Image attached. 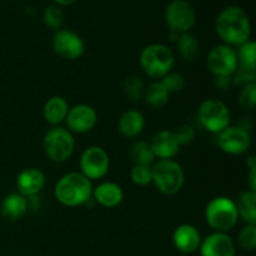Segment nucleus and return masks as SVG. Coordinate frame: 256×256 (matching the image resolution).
Returning <instances> with one entry per match:
<instances>
[{
  "label": "nucleus",
  "mask_w": 256,
  "mask_h": 256,
  "mask_svg": "<svg viewBox=\"0 0 256 256\" xmlns=\"http://www.w3.org/2000/svg\"><path fill=\"white\" fill-rule=\"evenodd\" d=\"M215 30L225 45L240 46L249 42L252 24L249 15L240 6H226L219 12L215 22Z\"/></svg>",
  "instance_id": "1"
},
{
  "label": "nucleus",
  "mask_w": 256,
  "mask_h": 256,
  "mask_svg": "<svg viewBox=\"0 0 256 256\" xmlns=\"http://www.w3.org/2000/svg\"><path fill=\"white\" fill-rule=\"evenodd\" d=\"M92 180L82 172H72L62 175L55 185L54 194L58 202L64 206L75 208L86 204L92 196Z\"/></svg>",
  "instance_id": "2"
},
{
  "label": "nucleus",
  "mask_w": 256,
  "mask_h": 256,
  "mask_svg": "<svg viewBox=\"0 0 256 256\" xmlns=\"http://www.w3.org/2000/svg\"><path fill=\"white\" fill-rule=\"evenodd\" d=\"M140 66L148 76L162 79L174 68L175 56L172 50L164 44H150L140 54Z\"/></svg>",
  "instance_id": "3"
},
{
  "label": "nucleus",
  "mask_w": 256,
  "mask_h": 256,
  "mask_svg": "<svg viewBox=\"0 0 256 256\" xmlns=\"http://www.w3.org/2000/svg\"><path fill=\"white\" fill-rule=\"evenodd\" d=\"M205 220L216 232H228L232 230L239 220L235 202L226 196L212 199L205 209Z\"/></svg>",
  "instance_id": "4"
},
{
  "label": "nucleus",
  "mask_w": 256,
  "mask_h": 256,
  "mask_svg": "<svg viewBox=\"0 0 256 256\" xmlns=\"http://www.w3.org/2000/svg\"><path fill=\"white\" fill-rule=\"evenodd\" d=\"M152 182L156 189L166 196L178 194L184 186V170L175 160H159L152 165Z\"/></svg>",
  "instance_id": "5"
},
{
  "label": "nucleus",
  "mask_w": 256,
  "mask_h": 256,
  "mask_svg": "<svg viewBox=\"0 0 256 256\" xmlns=\"http://www.w3.org/2000/svg\"><path fill=\"white\" fill-rule=\"evenodd\" d=\"M45 155L54 162H64L72 155L75 149V140L72 132L62 126H52L45 132L44 140Z\"/></svg>",
  "instance_id": "6"
},
{
  "label": "nucleus",
  "mask_w": 256,
  "mask_h": 256,
  "mask_svg": "<svg viewBox=\"0 0 256 256\" xmlns=\"http://www.w3.org/2000/svg\"><path fill=\"white\" fill-rule=\"evenodd\" d=\"M200 125L212 134H219L230 125L232 114L226 104L216 99H206L198 109Z\"/></svg>",
  "instance_id": "7"
},
{
  "label": "nucleus",
  "mask_w": 256,
  "mask_h": 256,
  "mask_svg": "<svg viewBox=\"0 0 256 256\" xmlns=\"http://www.w3.org/2000/svg\"><path fill=\"white\" fill-rule=\"evenodd\" d=\"M165 22L170 32L184 34L196 22V12L188 0H172L165 9Z\"/></svg>",
  "instance_id": "8"
},
{
  "label": "nucleus",
  "mask_w": 256,
  "mask_h": 256,
  "mask_svg": "<svg viewBox=\"0 0 256 256\" xmlns=\"http://www.w3.org/2000/svg\"><path fill=\"white\" fill-rule=\"evenodd\" d=\"M79 166L80 172L89 180L102 179L109 172V154L102 146L92 145L82 152Z\"/></svg>",
  "instance_id": "9"
},
{
  "label": "nucleus",
  "mask_w": 256,
  "mask_h": 256,
  "mask_svg": "<svg viewBox=\"0 0 256 256\" xmlns=\"http://www.w3.org/2000/svg\"><path fill=\"white\" fill-rule=\"evenodd\" d=\"M206 68L214 76H232L238 69L236 50L229 45H218L209 52Z\"/></svg>",
  "instance_id": "10"
},
{
  "label": "nucleus",
  "mask_w": 256,
  "mask_h": 256,
  "mask_svg": "<svg viewBox=\"0 0 256 256\" xmlns=\"http://www.w3.org/2000/svg\"><path fill=\"white\" fill-rule=\"evenodd\" d=\"M52 50L65 60H78L85 52V42L79 34L69 29L55 32L52 42Z\"/></svg>",
  "instance_id": "11"
},
{
  "label": "nucleus",
  "mask_w": 256,
  "mask_h": 256,
  "mask_svg": "<svg viewBox=\"0 0 256 256\" xmlns=\"http://www.w3.org/2000/svg\"><path fill=\"white\" fill-rule=\"evenodd\" d=\"M216 145L222 152L230 155L244 154L252 145V135L239 126H228L216 134Z\"/></svg>",
  "instance_id": "12"
},
{
  "label": "nucleus",
  "mask_w": 256,
  "mask_h": 256,
  "mask_svg": "<svg viewBox=\"0 0 256 256\" xmlns=\"http://www.w3.org/2000/svg\"><path fill=\"white\" fill-rule=\"evenodd\" d=\"M68 130L70 132L84 134L94 129L98 122V114L92 106L88 104H78L72 108H69L66 118Z\"/></svg>",
  "instance_id": "13"
},
{
  "label": "nucleus",
  "mask_w": 256,
  "mask_h": 256,
  "mask_svg": "<svg viewBox=\"0 0 256 256\" xmlns=\"http://www.w3.org/2000/svg\"><path fill=\"white\" fill-rule=\"evenodd\" d=\"M202 256H235L236 246L228 232H216L208 235L199 248Z\"/></svg>",
  "instance_id": "14"
},
{
  "label": "nucleus",
  "mask_w": 256,
  "mask_h": 256,
  "mask_svg": "<svg viewBox=\"0 0 256 256\" xmlns=\"http://www.w3.org/2000/svg\"><path fill=\"white\" fill-rule=\"evenodd\" d=\"M46 184L45 174L38 168H26L22 170L16 178L18 192L22 196L34 198L44 189Z\"/></svg>",
  "instance_id": "15"
},
{
  "label": "nucleus",
  "mask_w": 256,
  "mask_h": 256,
  "mask_svg": "<svg viewBox=\"0 0 256 256\" xmlns=\"http://www.w3.org/2000/svg\"><path fill=\"white\" fill-rule=\"evenodd\" d=\"M202 235L199 230L192 224L179 225L172 232V244L178 252L182 254H194L202 244Z\"/></svg>",
  "instance_id": "16"
},
{
  "label": "nucleus",
  "mask_w": 256,
  "mask_h": 256,
  "mask_svg": "<svg viewBox=\"0 0 256 256\" xmlns=\"http://www.w3.org/2000/svg\"><path fill=\"white\" fill-rule=\"evenodd\" d=\"M150 146L155 158H159V160H168L172 159L179 152L180 145L172 130H160L152 136Z\"/></svg>",
  "instance_id": "17"
},
{
  "label": "nucleus",
  "mask_w": 256,
  "mask_h": 256,
  "mask_svg": "<svg viewBox=\"0 0 256 256\" xmlns=\"http://www.w3.org/2000/svg\"><path fill=\"white\" fill-rule=\"evenodd\" d=\"M92 196L99 205L112 209L122 204L124 199V192L116 182H105L92 189Z\"/></svg>",
  "instance_id": "18"
},
{
  "label": "nucleus",
  "mask_w": 256,
  "mask_h": 256,
  "mask_svg": "<svg viewBox=\"0 0 256 256\" xmlns=\"http://www.w3.org/2000/svg\"><path fill=\"white\" fill-rule=\"evenodd\" d=\"M145 126V118L139 110H126L119 118L118 130L124 138H136Z\"/></svg>",
  "instance_id": "19"
},
{
  "label": "nucleus",
  "mask_w": 256,
  "mask_h": 256,
  "mask_svg": "<svg viewBox=\"0 0 256 256\" xmlns=\"http://www.w3.org/2000/svg\"><path fill=\"white\" fill-rule=\"evenodd\" d=\"M28 210V199L19 192H10L4 198L0 212L4 219L16 222L22 219Z\"/></svg>",
  "instance_id": "20"
},
{
  "label": "nucleus",
  "mask_w": 256,
  "mask_h": 256,
  "mask_svg": "<svg viewBox=\"0 0 256 256\" xmlns=\"http://www.w3.org/2000/svg\"><path fill=\"white\" fill-rule=\"evenodd\" d=\"M68 112H69V105L66 100L62 96H52L45 102L44 109H42V115L48 124L52 126H59L60 122H62L66 118Z\"/></svg>",
  "instance_id": "21"
},
{
  "label": "nucleus",
  "mask_w": 256,
  "mask_h": 256,
  "mask_svg": "<svg viewBox=\"0 0 256 256\" xmlns=\"http://www.w3.org/2000/svg\"><path fill=\"white\" fill-rule=\"evenodd\" d=\"M239 219L244 220L246 224L256 225V192L252 190L242 192L235 202Z\"/></svg>",
  "instance_id": "22"
},
{
  "label": "nucleus",
  "mask_w": 256,
  "mask_h": 256,
  "mask_svg": "<svg viewBox=\"0 0 256 256\" xmlns=\"http://www.w3.org/2000/svg\"><path fill=\"white\" fill-rule=\"evenodd\" d=\"M178 52L185 62H195L200 55V42L196 36L190 32L179 35L176 40Z\"/></svg>",
  "instance_id": "23"
},
{
  "label": "nucleus",
  "mask_w": 256,
  "mask_h": 256,
  "mask_svg": "<svg viewBox=\"0 0 256 256\" xmlns=\"http://www.w3.org/2000/svg\"><path fill=\"white\" fill-rule=\"evenodd\" d=\"M169 96L170 94L165 90L162 82H154L145 89L142 99L152 109H162L168 104Z\"/></svg>",
  "instance_id": "24"
},
{
  "label": "nucleus",
  "mask_w": 256,
  "mask_h": 256,
  "mask_svg": "<svg viewBox=\"0 0 256 256\" xmlns=\"http://www.w3.org/2000/svg\"><path fill=\"white\" fill-rule=\"evenodd\" d=\"M130 159L134 165H146L152 166L155 162V155L152 152L150 142L144 140H138L130 148Z\"/></svg>",
  "instance_id": "25"
},
{
  "label": "nucleus",
  "mask_w": 256,
  "mask_h": 256,
  "mask_svg": "<svg viewBox=\"0 0 256 256\" xmlns=\"http://www.w3.org/2000/svg\"><path fill=\"white\" fill-rule=\"evenodd\" d=\"M236 50L238 68L240 69L249 70V72H256V44L252 40L244 42Z\"/></svg>",
  "instance_id": "26"
},
{
  "label": "nucleus",
  "mask_w": 256,
  "mask_h": 256,
  "mask_svg": "<svg viewBox=\"0 0 256 256\" xmlns=\"http://www.w3.org/2000/svg\"><path fill=\"white\" fill-rule=\"evenodd\" d=\"M144 82L139 75L132 74L124 82V94L130 102H136L144 96Z\"/></svg>",
  "instance_id": "27"
},
{
  "label": "nucleus",
  "mask_w": 256,
  "mask_h": 256,
  "mask_svg": "<svg viewBox=\"0 0 256 256\" xmlns=\"http://www.w3.org/2000/svg\"><path fill=\"white\" fill-rule=\"evenodd\" d=\"M64 12L62 10V8L56 4H50L42 12V22L46 25L49 29L60 30L62 25L64 24Z\"/></svg>",
  "instance_id": "28"
},
{
  "label": "nucleus",
  "mask_w": 256,
  "mask_h": 256,
  "mask_svg": "<svg viewBox=\"0 0 256 256\" xmlns=\"http://www.w3.org/2000/svg\"><path fill=\"white\" fill-rule=\"evenodd\" d=\"M162 84V86L165 88L169 94H175V92H180L185 88V78L182 72H168L165 76H162V79L159 80Z\"/></svg>",
  "instance_id": "29"
},
{
  "label": "nucleus",
  "mask_w": 256,
  "mask_h": 256,
  "mask_svg": "<svg viewBox=\"0 0 256 256\" xmlns=\"http://www.w3.org/2000/svg\"><path fill=\"white\" fill-rule=\"evenodd\" d=\"M238 245L245 252H254L256 248V225L246 224L240 230Z\"/></svg>",
  "instance_id": "30"
},
{
  "label": "nucleus",
  "mask_w": 256,
  "mask_h": 256,
  "mask_svg": "<svg viewBox=\"0 0 256 256\" xmlns=\"http://www.w3.org/2000/svg\"><path fill=\"white\" fill-rule=\"evenodd\" d=\"M238 102L244 110L250 112V110L254 109L256 104V82H249V84L242 85L239 92Z\"/></svg>",
  "instance_id": "31"
},
{
  "label": "nucleus",
  "mask_w": 256,
  "mask_h": 256,
  "mask_svg": "<svg viewBox=\"0 0 256 256\" xmlns=\"http://www.w3.org/2000/svg\"><path fill=\"white\" fill-rule=\"evenodd\" d=\"M130 179L138 186H145L152 182V166L146 165H134L130 172Z\"/></svg>",
  "instance_id": "32"
},
{
  "label": "nucleus",
  "mask_w": 256,
  "mask_h": 256,
  "mask_svg": "<svg viewBox=\"0 0 256 256\" xmlns=\"http://www.w3.org/2000/svg\"><path fill=\"white\" fill-rule=\"evenodd\" d=\"M172 132H174L175 138H176V142H179L180 146L182 145L190 144L194 140L195 134H196L194 126H192L189 124L179 125L178 128H175V130H172Z\"/></svg>",
  "instance_id": "33"
},
{
  "label": "nucleus",
  "mask_w": 256,
  "mask_h": 256,
  "mask_svg": "<svg viewBox=\"0 0 256 256\" xmlns=\"http://www.w3.org/2000/svg\"><path fill=\"white\" fill-rule=\"evenodd\" d=\"M232 85L234 84L245 85V84H249V82H255L256 72H249V70L238 68V69L235 70L234 74L232 75Z\"/></svg>",
  "instance_id": "34"
},
{
  "label": "nucleus",
  "mask_w": 256,
  "mask_h": 256,
  "mask_svg": "<svg viewBox=\"0 0 256 256\" xmlns=\"http://www.w3.org/2000/svg\"><path fill=\"white\" fill-rule=\"evenodd\" d=\"M215 86L219 90H230V88L232 86V76H215Z\"/></svg>",
  "instance_id": "35"
},
{
  "label": "nucleus",
  "mask_w": 256,
  "mask_h": 256,
  "mask_svg": "<svg viewBox=\"0 0 256 256\" xmlns=\"http://www.w3.org/2000/svg\"><path fill=\"white\" fill-rule=\"evenodd\" d=\"M248 182H249V189L252 192H256V169H250L249 178H248Z\"/></svg>",
  "instance_id": "36"
},
{
  "label": "nucleus",
  "mask_w": 256,
  "mask_h": 256,
  "mask_svg": "<svg viewBox=\"0 0 256 256\" xmlns=\"http://www.w3.org/2000/svg\"><path fill=\"white\" fill-rule=\"evenodd\" d=\"M246 165L249 166V169H256V158H255V155H250V156H248Z\"/></svg>",
  "instance_id": "37"
},
{
  "label": "nucleus",
  "mask_w": 256,
  "mask_h": 256,
  "mask_svg": "<svg viewBox=\"0 0 256 256\" xmlns=\"http://www.w3.org/2000/svg\"><path fill=\"white\" fill-rule=\"evenodd\" d=\"M52 2H54V4L59 5V6H68V5L74 4L76 0H52Z\"/></svg>",
  "instance_id": "38"
}]
</instances>
